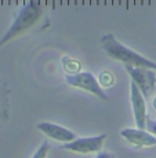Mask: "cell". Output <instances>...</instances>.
Instances as JSON below:
<instances>
[{"label":"cell","mask_w":156,"mask_h":158,"mask_svg":"<svg viewBox=\"0 0 156 158\" xmlns=\"http://www.w3.org/2000/svg\"><path fill=\"white\" fill-rule=\"evenodd\" d=\"M96 158H116L114 153H108V151H101L96 156Z\"/></svg>","instance_id":"14"},{"label":"cell","mask_w":156,"mask_h":158,"mask_svg":"<svg viewBox=\"0 0 156 158\" xmlns=\"http://www.w3.org/2000/svg\"><path fill=\"white\" fill-rule=\"evenodd\" d=\"M106 136H108L106 133H102V135L98 136H91V138H78L71 143L62 144L61 148L73 151V153L78 154H98L102 151V146Z\"/></svg>","instance_id":"5"},{"label":"cell","mask_w":156,"mask_h":158,"mask_svg":"<svg viewBox=\"0 0 156 158\" xmlns=\"http://www.w3.org/2000/svg\"><path fill=\"white\" fill-rule=\"evenodd\" d=\"M40 132H43L46 136L48 138L54 139V140H58V142H62L64 144L65 143H71V142L76 140V133L72 132L71 129L65 128V127H61V125H57V124H53V123H39L36 125Z\"/></svg>","instance_id":"7"},{"label":"cell","mask_w":156,"mask_h":158,"mask_svg":"<svg viewBox=\"0 0 156 158\" xmlns=\"http://www.w3.org/2000/svg\"><path fill=\"white\" fill-rule=\"evenodd\" d=\"M126 70L130 76L131 81L138 87L141 91L144 98H149L155 88L156 84V73L151 69H144V68H133V66H126Z\"/></svg>","instance_id":"4"},{"label":"cell","mask_w":156,"mask_h":158,"mask_svg":"<svg viewBox=\"0 0 156 158\" xmlns=\"http://www.w3.org/2000/svg\"><path fill=\"white\" fill-rule=\"evenodd\" d=\"M130 99H131V106H133V114L134 120H136V125L138 129L145 131L146 129V103L145 98L138 89V87L130 81Z\"/></svg>","instance_id":"6"},{"label":"cell","mask_w":156,"mask_h":158,"mask_svg":"<svg viewBox=\"0 0 156 158\" xmlns=\"http://www.w3.org/2000/svg\"><path fill=\"white\" fill-rule=\"evenodd\" d=\"M98 83L102 88H109L115 84V76L112 74L111 72H102L100 74Z\"/></svg>","instance_id":"10"},{"label":"cell","mask_w":156,"mask_h":158,"mask_svg":"<svg viewBox=\"0 0 156 158\" xmlns=\"http://www.w3.org/2000/svg\"><path fill=\"white\" fill-rule=\"evenodd\" d=\"M48 150H50V144H48L47 142H44V143H42L40 147L36 150V153L33 154L32 158H47Z\"/></svg>","instance_id":"11"},{"label":"cell","mask_w":156,"mask_h":158,"mask_svg":"<svg viewBox=\"0 0 156 158\" xmlns=\"http://www.w3.org/2000/svg\"><path fill=\"white\" fill-rule=\"evenodd\" d=\"M44 17V4L40 2H29L15 14L11 26L7 29L2 39H0V47L7 44L13 39L18 36L25 35L26 32L32 30Z\"/></svg>","instance_id":"1"},{"label":"cell","mask_w":156,"mask_h":158,"mask_svg":"<svg viewBox=\"0 0 156 158\" xmlns=\"http://www.w3.org/2000/svg\"><path fill=\"white\" fill-rule=\"evenodd\" d=\"M100 44L105 54L112 59L120 60L126 66H133V68H144V69H151V70H156V62L148 59L141 54L133 51L131 48L126 47L118 41L112 33H106L101 37Z\"/></svg>","instance_id":"2"},{"label":"cell","mask_w":156,"mask_h":158,"mask_svg":"<svg viewBox=\"0 0 156 158\" xmlns=\"http://www.w3.org/2000/svg\"><path fill=\"white\" fill-rule=\"evenodd\" d=\"M120 136L134 147H152L156 146V136L138 128H126L120 131Z\"/></svg>","instance_id":"8"},{"label":"cell","mask_w":156,"mask_h":158,"mask_svg":"<svg viewBox=\"0 0 156 158\" xmlns=\"http://www.w3.org/2000/svg\"><path fill=\"white\" fill-rule=\"evenodd\" d=\"M7 92L8 91H6L4 88L0 85V109H3V110H6V106H7Z\"/></svg>","instance_id":"12"},{"label":"cell","mask_w":156,"mask_h":158,"mask_svg":"<svg viewBox=\"0 0 156 158\" xmlns=\"http://www.w3.org/2000/svg\"><path fill=\"white\" fill-rule=\"evenodd\" d=\"M65 81L68 85H72L75 88H80L83 91H87V92L96 95L97 98L102 99V101H108V95L104 92L102 87L100 85L97 77L90 72H80L79 74H73L65 76Z\"/></svg>","instance_id":"3"},{"label":"cell","mask_w":156,"mask_h":158,"mask_svg":"<svg viewBox=\"0 0 156 158\" xmlns=\"http://www.w3.org/2000/svg\"><path fill=\"white\" fill-rule=\"evenodd\" d=\"M62 66H64V70L66 72V74L73 76V74H79L82 70V63L76 59H72L69 56H64L62 58Z\"/></svg>","instance_id":"9"},{"label":"cell","mask_w":156,"mask_h":158,"mask_svg":"<svg viewBox=\"0 0 156 158\" xmlns=\"http://www.w3.org/2000/svg\"><path fill=\"white\" fill-rule=\"evenodd\" d=\"M152 105H154V107H155V110H156V96L154 98V102H152Z\"/></svg>","instance_id":"15"},{"label":"cell","mask_w":156,"mask_h":158,"mask_svg":"<svg viewBox=\"0 0 156 158\" xmlns=\"http://www.w3.org/2000/svg\"><path fill=\"white\" fill-rule=\"evenodd\" d=\"M146 131H148L149 133H152L154 136H156V120L149 118V120L146 121Z\"/></svg>","instance_id":"13"}]
</instances>
